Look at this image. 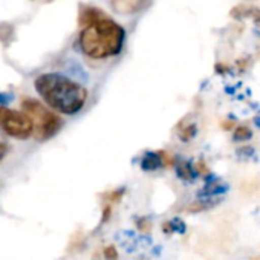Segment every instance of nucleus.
Wrapping results in <instances>:
<instances>
[{
	"label": "nucleus",
	"mask_w": 260,
	"mask_h": 260,
	"mask_svg": "<svg viewBox=\"0 0 260 260\" xmlns=\"http://www.w3.org/2000/svg\"><path fill=\"white\" fill-rule=\"evenodd\" d=\"M34 87L51 109L63 115L78 113L89 96L87 89L80 81L61 72L40 74L34 80Z\"/></svg>",
	"instance_id": "obj_1"
},
{
	"label": "nucleus",
	"mask_w": 260,
	"mask_h": 260,
	"mask_svg": "<svg viewBox=\"0 0 260 260\" xmlns=\"http://www.w3.org/2000/svg\"><path fill=\"white\" fill-rule=\"evenodd\" d=\"M125 42L124 28L107 16L84 26L80 34V49L93 60H104L118 55Z\"/></svg>",
	"instance_id": "obj_2"
},
{
	"label": "nucleus",
	"mask_w": 260,
	"mask_h": 260,
	"mask_svg": "<svg viewBox=\"0 0 260 260\" xmlns=\"http://www.w3.org/2000/svg\"><path fill=\"white\" fill-rule=\"evenodd\" d=\"M22 110L31 118L34 125V135L39 141H46L58 134L63 121L51 109L34 98H25L22 101Z\"/></svg>",
	"instance_id": "obj_3"
},
{
	"label": "nucleus",
	"mask_w": 260,
	"mask_h": 260,
	"mask_svg": "<svg viewBox=\"0 0 260 260\" xmlns=\"http://www.w3.org/2000/svg\"><path fill=\"white\" fill-rule=\"evenodd\" d=\"M0 128L16 140H28L34 134L32 121L23 110L19 112L5 106H0Z\"/></svg>",
	"instance_id": "obj_4"
},
{
	"label": "nucleus",
	"mask_w": 260,
	"mask_h": 260,
	"mask_svg": "<svg viewBox=\"0 0 260 260\" xmlns=\"http://www.w3.org/2000/svg\"><path fill=\"white\" fill-rule=\"evenodd\" d=\"M164 166V159H162V153H156V152H147L143 159H141V169L144 172H155L158 169H161Z\"/></svg>",
	"instance_id": "obj_5"
},
{
	"label": "nucleus",
	"mask_w": 260,
	"mask_h": 260,
	"mask_svg": "<svg viewBox=\"0 0 260 260\" xmlns=\"http://www.w3.org/2000/svg\"><path fill=\"white\" fill-rule=\"evenodd\" d=\"M101 17H104V13L101 10H96L93 7H83L80 11V26H89Z\"/></svg>",
	"instance_id": "obj_6"
},
{
	"label": "nucleus",
	"mask_w": 260,
	"mask_h": 260,
	"mask_svg": "<svg viewBox=\"0 0 260 260\" xmlns=\"http://www.w3.org/2000/svg\"><path fill=\"white\" fill-rule=\"evenodd\" d=\"M115 8L124 14H128V13H134L138 10V4L141 0H112Z\"/></svg>",
	"instance_id": "obj_7"
},
{
	"label": "nucleus",
	"mask_w": 260,
	"mask_h": 260,
	"mask_svg": "<svg viewBox=\"0 0 260 260\" xmlns=\"http://www.w3.org/2000/svg\"><path fill=\"white\" fill-rule=\"evenodd\" d=\"M162 230L167 234H170V233H185V223L181 219H173V220L166 222L162 225Z\"/></svg>",
	"instance_id": "obj_8"
},
{
	"label": "nucleus",
	"mask_w": 260,
	"mask_h": 260,
	"mask_svg": "<svg viewBox=\"0 0 260 260\" xmlns=\"http://www.w3.org/2000/svg\"><path fill=\"white\" fill-rule=\"evenodd\" d=\"M176 170H178V175H179L182 179H185V181H191L193 176H194V175H193V170H191V167H190V164H187V162L178 164Z\"/></svg>",
	"instance_id": "obj_9"
},
{
	"label": "nucleus",
	"mask_w": 260,
	"mask_h": 260,
	"mask_svg": "<svg viewBox=\"0 0 260 260\" xmlns=\"http://www.w3.org/2000/svg\"><path fill=\"white\" fill-rule=\"evenodd\" d=\"M103 255L106 260H118V251L113 245H109L103 249Z\"/></svg>",
	"instance_id": "obj_10"
},
{
	"label": "nucleus",
	"mask_w": 260,
	"mask_h": 260,
	"mask_svg": "<svg viewBox=\"0 0 260 260\" xmlns=\"http://www.w3.org/2000/svg\"><path fill=\"white\" fill-rule=\"evenodd\" d=\"M124 188H119V190H115V191H112V193H109L107 194V204H115V202H118L121 198H122V194H124Z\"/></svg>",
	"instance_id": "obj_11"
},
{
	"label": "nucleus",
	"mask_w": 260,
	"mask_h": 260,
	"mask_svg": "<svg viewBox=\"0 0 260 260\" xmlns=\"http://www.w3.org/2000/svg\"><path fill=\"white\" fill-rule=\"evenodd\" d=\"M251 137V132L248 127H240L237 132H236V138L237 140H248Z\"/></svg>",
	"instance_id": "obj_12"
},
{
	"label": "nucleus",
	"mask_w": 260,
	"mask_h": 260,
	"mask_svg": "<svg viewBox=\"0 0 260 260\" xmlns=\"http://www.w3.org/2000/svg\"><path fill=\"white\" fill-rule=\"evenodd\" d=\"M110 216H112V205H110V204H107V205L104 207V210H103V219H101V223H106V222L110 219Z\"/></svg>",
	"instance_id": "obj_13"
},
{
	"label": "nucleus",
	"mask_w": 260,
	"mask_h": 260,
	"mask_svg": "<svg viewBox=\"0 0 260 260\" xmlns=\"http://www.w3.org/2000/svg\"><path fill=\"white\" fill-rule=\"evenodd\" d=\"M194 134H196V127L190 125L187 130H184V132H182V140H190V138H193Z\"/></svg>",
	"instance_id": "obj_14"
},
{
	"label": "nucleus",
	"mask_w": 260,
	"mask_h": 260,
	"mask_svg": "<svg viewBox=\"0 0 260 260\" xmlns=\"http://www.w3.org/2000/svg\"><path fill=\"white\" fill-rule=\"evenodd\" d=\"M7 153H8V146L4 141H0V162L4 161V158L7 156Z\"/></svg>",
	"instance_id": "obj_15"
},
{
	"label": "nucleus",
	"mask_w": 260,
	"mask_h": 260,
	"mask_svg": "<svg viewBox=\"0 0 260 260\" xmlns=\"http://www.w3.org/2000/svg\"><path fill=\"white\" fill-rule=\"evenodd\" d=\"M138 226H140L141 231H149L150 230V222L147 219H141V220H138Z\"/></svg>",
	"instance_id": "obj_16"
}]
</instances>
